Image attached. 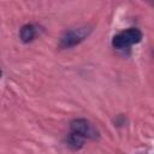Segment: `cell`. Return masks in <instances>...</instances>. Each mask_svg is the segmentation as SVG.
Listing matches in <instances>:
<instances>
[{
  "mask_svg": "<svg viewBox=\"0 0 154 154\" xmlns=\"http://www.w3.org/2000/svg\"><path fill=\"white\" fill-rule=\"evenodd\" d=\"M142 32L137 28H129L128 30H124L117 35L113 36L112 38V46L118 49L128 48L135 43H138L142 40Z\"/></svg>",
  "mask_w": 154,
  "mask_h": 154,
  "instance_id": "cell-1",
  "label": "cell"
},
{
  "mask_svg": "<svg viewBox=\"0 0 154 154\" xmlns=\"http://www.w3.org/2000/svg\"><path fill=\"white\" fill-rule=\"evenodd\" d=\"M91 32V28L89 26H81L76 29L67 30L60 38V47L61 48H70L78 43H81L88 35Z\"/></svg>",
  "mask_w": 154,
  "mask_h": 154,
  "instance_id": "cell-2",
  "label": "cell"
},
{
  "mask_svg": "<svg viewBox=\"0 0 154 154\" xmlns=\"http://www.w3.org/2000/svg\"><path fill=\"white\" fill-rule=\"evenodd\" d=\"M70 128H71V132H75V134H78L81 136H83L84 138L88 137V138H96L99 136V132L97 130L85 119H82V118H78V119H73L70 124Z\"/></svg>",
  "mask_w": 154,
  "mask_h": 154,
  "instance_id": "cell-3",
  "label": "cell"
},
{
  "mask_svg": "<svg viewBox=\"0 0 154 154\" xmlns=\"http://www.w3.org/2000/svg\"><path fill=\"white\" fill-rule=\"evenodd\" d=\"M36 35V30H35V26L32 24H25L22 26L20 29V32H19V36H20V40L24 42V43H28L30 41L34 40Z\"/></svg>",
  "mask_w": 154,
  "mask_h": 154,
  "instance_id": "cell-4",
  "label": "cell"
},
{
  "mask_svg": "<svg viewBox=\"0 0 154 154\" xmlns=\"http://www.w3.org/2000/svg\"><path fill=\"white\" fill-rule=\"evenodd\" d=\"M67 143L71 148L73 149H79L83 147L84 144V137L78 135V134H75V132H71L67 137Z\"/></svg>",
  "mask_w": 154,
  "mask_h": 154,
  "instance_id": "cell-5",
  "label": "cell"
},
{
  "mask_svg": "<svg viewBox=\"0 0 154 154\" xmlns=\"http://www.w3.org/2000/svg\"><path fill=\"white\" fill-rule=\"evenodd\" d=\"M1 75H2V72H1V70H0V77H1Z\"/></svg>",
  "mask_w": 154,
  "mask_h": 154,
  "instance_id": "cell-6",
  "label": "cell"
}]
</instances>
